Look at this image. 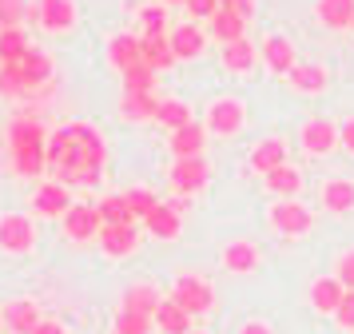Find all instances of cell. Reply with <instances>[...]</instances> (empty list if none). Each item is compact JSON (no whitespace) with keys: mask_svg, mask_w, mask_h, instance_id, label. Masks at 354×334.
I'll return each mask as SVG.
<instances>
[{"mask_svg":"<svg viewBox=\"0 0 354 334\" xmlns=\"http://www.w3.org/2000/svg\"><path fill=\"white\" fill-rule=\"evenodd\" d=\"M140 24L147 28V36H163V32H167V12H163V4H147L144 12H140Z\"/></svg>","mask_w":354,"mask_h":334,"instance_id":"b9f144b4","label":"cell"},{"mask_svg":"<svg viewBox=\"0 0 354 334\" xmlns=\"http://www.w3.org/2000/svg\"><path fill=\"white\" fill-rule=\"evenodd\" d=\"M223 267L231 275H251L259 267V251L255 243H247V239H235V243H227L223 247Z\"/></svg>","mask_w":354,"mask_h":334,"instance_id":"ffe728a7","label":"cell"},{"mask_svg":"<svg viewBox=\"0 0 354 334\" xmlns=\"http://www.w3.org/2000/svg\"><path fill=\"white\" fill-rule=\"evenodd\" d=\"M124 199H128V207H131V215H136V219H147V215L160 207V199H156L147 187H128V191H124Z\"/></svg>","mask_w":354,"mask_h":334,"instance_id":"f35d334b","label":"cell"},{"mask_svg":"<svg viewBox=\"0 0 354 334\" xmlns=\"http://www.w3.org/2000/svg\"><path fill=\"white\" fill-rule=\"evenodd\" d=\"M192 334H207V331H192Z\"/></svg>","mask_w":354,"mask_h":334,"instance_id":"db71d44e","label":"cell"},{"mask_svg":"<svg viewBox=\"0 0 354 334\" xmlns=\"http://www.w3.org/2000/svg\"><path fill=\"white\" fill-rule=\"evenodd\" d=\"M171 52H176V60H195L199 52H203V44H207V36H203V28H195V20H187V24H179V28H171Z\"/></svg>","mask_w":354,"mask_h":334,"instance_id":"2e32d148","label":"cell"},{"mask_svg":"<svg viewBox=\"0 0 354 334\" xmlns=\"http://www.w3.org/2000/svg\"><path fill=\"white\" fill-rule=\"evenodd\" d=\"M36 20L48 32H68L76 24V4L72 0H40L36 4Z\"/></svg>","mask_w":354,"mask_h":334,"instance_id":"30bf717a","label":"cell"},{"mask_svg":"<svg viewBox=\"0 0 354 334\" xmlns=\"http://www.w3.org/2000/svg\"><path fill=\"white\" fill-rule=\"evenodd\" d=\"M36 334H68V331L60 326V322H56V318H44V322L36 326Z\"/></svg>","mask_w":354,"mask_h":334,"instance_id":"c3c4849f","label":"cell"},{"mask_svg":"<svg viewBox=\"0 0 354 334\" xmlns=\"http://www.w3.org/2000/svg\"><path fill=\"white\" fill-rule=\"evenodd\" d=\"M167 207H171V211H179V215H183V211H187V195H176V199H171V203H167Z\"/></svg>","mask_w":354,"mask_h":334,"instance_id":"f907efd6","label":"cell"},{"mask_svg":"<svg viewBox=\"0 0 354 334\" xmlns=\"http://www.w3.org/2000/svg\"><path fill=\"white\" fill-rule=\"evenodd\" d=\"M319 20L326 28H351L354 20V0H319Z\"/></svg>","mask_w":354,"mask_h":334,"instance_id":"4dcf8cb0","label":"cell"},{"mask_svg":"<svg viewBox=\"0 0 354 334\" xmlns=\"http://www.w3.org/2000/svg\"><path fill=\"white\" fill-rule=\"evenodd\" d=\"M299 140H303V147L310 156H326L338 143V127L330 120H310V124H303V136Z\"/></svg>","mask_w":354,"mask_h":334,"instance_id":"e0dca14e","label":"cell"},{"mask_svg":"<svg viewBox=\"0 0 354 334\" xmlns=\"http://www.w3.org/2000/svg\"><path fill=\"white\" fill-rule=\"evenodd\" d=\"M259 56H263V64L271 68L274 76H287L290 68H295V44H290L287 36H267Z\"/></svg>","mask_w":354,"mask_h":334,"instance_id":"5bb4252c","label":"cell"},{"mask_svg":"<svg viewBox=\"0 0 354 334\" xmlns=\"http://www.w3.org/2000/svg\"><path fill=\"white\" fill-rule=\"evenodd\" d=\"M68 207H72V199H68V187L64 183H40L32 195V211L36 215H48V219H64L68 215Z\"/></svg>","mask_w":354,"mask_h":334,"instance_id":"ba28073f","label":"cell"},{"mask_svg":"<svg viewBox=\"0 0 354 334\" xmlns=\"http://www.w3.org/2000/svg\"><path fill=\"white\" fill-rule=\"evenodd\" d=\"M96 211H100V219H104V227H131L136 223V215H131V207L124 195H104L96 203Z\"/></svg>","mask_w":354,"mask_h":334,"instance_id":"f1b7e54d","label":"cell"},{"mask_svg":"<svg viewBox=\"0 0 354 334\" xmlns=\"http://www.w3.org/2000/svg\"><path fill=\"white\" fill-rule=\"evenodd\" d=\"M163 4H187V0H163Z\"/></svg>","mask_w":354,"mask_h":334,"instance_id":"816d5d0a","label":"cell"},{"mask_svg":"<svg viewBox=\"0 0 354 334\" xmlns=\"http://www.w3.org/2000/svg\"><path fill=\"white\" fill-rule=\"evenodd\" d=\"M144 227H147L156 239H179V231H183V215H179V211H171L167 203H160V207H156V211L144 219Z\"/></svg>","mask_w":354,"mask_h":334,"instance_id":"484cf974","label":"cell"},{"mask_svg":"<svg viewBox=\"0 0 354 334\" xmlns=\"http://www.w3.org/2000/svg\"><path fill=\"white\" fill-rule=\"evenodd\" d=\"M156 326H160L163 334H192V315H187L176 299H163L160 310H156Z\"/></svg>","mask_w":354,"mask_h":334,"instance_id":"d4e9b609","label":"cell"},{"mask_svg":"<svg viewBox=\"0 0 354 334\" xmlns=\"http://www.w3.org/2000/svg\"><path fill=\"white\" fill-rule=\"evenodd\" d=\"M156 108H160V100L151 92H124L120 95V115L131 120V124H140V120H156Z\"/></svg>","mask_w":354,"mask_h":334,"instance_id":"7402d4cb","label":"cell"},{"mask_svg":"<svg viewBox=\"0 0 354 334\" xmlns=\"http://www.w3.org/2000/svg\"><path fill=\"white\" fill-rule=\"evenodd\" d=\"M223 68L227 72H247V68H255V44L243 36V40H235V44L223 48Z\"/></svg>","mask_w":354,"mask_h":334,"instance_id":"e575fe53","label":"cell"},{"mask_svg":"<svg viewBox=\"0 0 354 334\" xmlns=\"http://www.w3.org/2000/svg\"><path fill=\"white\" fill-rule=\"evenodd\" d=\"M17 68H20V76H24L28 88H40V84L52 80V60H48V52H40V48H28Z\"/></svg>","mask_w":354,"mask_h":334,"instance_id":"603a6c76","label":"cell"},{"mask_svg":"<svg viewBox=\"0 0 354 334\" xmlns=\"http://www.w3.org/2000/svg\"><path fill=\"white\" fill-rule=\"evenodd\" d=\"M239 334H274V331L267 326V322H243Z\"/></svg>","mask_w":354,"mask_h":334,"instance_id":"681fc988","label":"cell"},{"mask_svg":"<svg viewBox=\"0 0 354 334\" xmlns=\"http://www.w3.org/2000/svg\"><path fill=\"white\" fill-rule=\"evenodd\" d=\"M24 88H28V84H24L17 64H0V95H20Z\"/></svg>","mask_w":354,"mask_h":334,"instance_id":"60d3db41","label":"cell"},{"mask_svg":"<svg viewBox=\"0 0 354 334\" xmlns=\"http://www.w3.org/2000/svg\"><path fill=\"white\" fill-rule=\"evenodd\" d=\"M271 227L283 231V235H306V231L315 227V215H310L303 203H295V199H279V203L271 207Z\"/></svg>","mask_w":354,"mask_h":334,"instance_id":"8992f818","label":"cell"},{"mask_svg":"<svg viewBox=\"0 0 354 334\" xmlns=\"http://www.w3.org/2000/svg\"><path fill=\"white\" fill-rule=\"evenodd\" d=\"M335 279H338L342 286H346V290H354V251H346L342 259H338V267H335Z\"/></svg>","mask_w":354,"mask_h":334,"instance_id":"ee69618b","label":"cell"},{"mask_svg":"<svg viewBox=\"0 0 354 334\" xmlns=\"http://www.w3.org/2000/svg\"><path fill=\"white\" fill-rule=\"evenodd\" d=\"M335 322L342 331H354V290L342 295V302H338V310H335Z\"/></svg>","mask_w":354,"mask_h":334,"instance_id":"7bdbcfd3","label":"cell"},{"mask_svg":"<svg viewBox=\"0 0 354 334\" xmlns=\"http://www.w3.org/2000/svg\"><path fill=\"white\" fill-rule=\"evenodd\" d=\"M211 179V167L203 156H187V159H176L171 163V187L179 195H195V191H203Z\"/></svg>","mask_w":354,"mask_h":334,"instance_id":"277c9868","label":"cell"},{"mask_svg":"<svg viewBox=\"0 0 354 334\" xmlns=\"http://www.w3.org/2000/svg\"><path fill=\"white\" fill-rule=\"evenodd\" d=\"M100 231H104V219H100L96 207L88 203H72L64 215V235L72 239V243H88V239H100Z\"/></svg>","mask_w":354,"mask_h":334,"instance_id":"5b68a950","label":"cell"},{"mask_svg":"<svg viewBox=\"0 0 354 334\" xmlns=\"http://www.w3.org/2000/svg\"><path fill=\"white\" fill-rule=\"evenodd\" d=\"M156 124H163L167 131H179V127L192 124V108H187L183 100H160V108H156Z\"/></svg>","mask_w":354,"mask_h":334,"instance_id":"836d02e7","label":"cell"},{"mask_svg":"<svg viewBox=\"0 0 354 334\" xmlns=\"http://www.w3.org/2000/svg\"><path fill=\"white\" fill-rule=\"evenodd\" d=\"M187 12H192V20H211L219 12V0H187Z\"/></svg>","mask_w":354,"mask_h":334,"instance_id":"f6af8a7d","label":"cell"},{"mask_svg":"<svg viewBox=\"0 0 354 334\" xmlns=\"http://www.w3.org/2000/svg\"><path fill=\"white\" fill-rule=\"evenodd\" d=\"M12 171L17 175H36L48 171V143H28V147H12Z\"/></svg>","mask_w":354,"mask_h":334,"instance_id":"7c38bea8","label":"cell"},{"mask_svg":"<svg viewBox=\"0 0 354 334\" xmlns=\"http://www.w3.org/2000/svg\"><path fill=\"white\" fill-rule=\"evenodd\" d=\"M28 32L24 28H4L0 32V64H20L28 52Z\"/></svg>","mask_w":354,"mask_h":334,"instance_id":"d6a6232c","label":"cell"},{"mask_svg":"<svg viewBox=\"0 0 354 334\" xmlns=\"http://www.w3.org/2000/svg\"><path fill=\"white\" fill-rule=\"evenodd\" d=\"M287 76L299 92H322L326 88V68L322 64H295Z\"/></svg>","mask_w":354,"mask_h":334,"instance_id":"1f68e13d","label":"cell"},{"mask_svg":"<svg viewBox=\"0 0 354 334\" xmlns=\"http://www.w3.org/2000/svg\"><path fill=\"white\" fill-rule=\"evenodd\" d=\"M322 207H326L330 215H346V211H354V183L351 179H330V183L322 187Z\"/></svg>","mask_w":354,"mask_h":334,"instance_id":"4316f807","label":"cell"},{"mask_svg":"<svg viewBox=\"0 0 354 334\" xmlns=\"http://www.w3.org/2000/svg\"><path fill=\"white\" fill-rule=\"evenodd\" d=\"M156 318L136 315V310H115V331L112 334H151Z\"/></svg>","mask_w":354,"mask_h":334,"instance_id":"74e56055","label":"cell"},{"mask_svg":"<svg viewBox=\"0 0 354 334\" xmlns=\"http://www.w3.org/2000/svg\"><path fill=\"white\" fill-rule=\"evenodd\" d=\"M32 243H36V227L32 219H24V215H0V251H8V254H24V251H32Z\"/></svg>","mask_w":354,"mask_h":334,"instance_id":"3957f363","label":"cell"},{"mask_svg":"<svg viewBox=\"0 0 354 334\" xmlns=\"http://www.w3.org/2000/svg\"><path fill=\"white\" fill-rule=\"evenodd\" d=\"M140 44H144V64H151L156 72H163V68H171L176 64V52H171V40L167 36H140Z\"/></svg>","mask_w":354,"mask_h":334,"instance_id":"f546056e","label":"cell"},{"mask_svg":"<svg viewBox=\"0 0 354 334\" xmlns=\"http://www.w3.org/2000/svg\"><path fill=\"white\" fill-rule=\"evenodd\" d=\"M100 247H104L108 259H124V254H131L136 247H140V231H136V223H131V227H104V231H100Z\"/></svg>","mask_w":354,"mask_h":334,"instance_id":"4fadbf2b","label":"cell"},{"mask_svg":"<svg viewBox=\"0 0 354 334\" xmlns=\"http://www.w3.org/2000/svg\"><path fill=\"white\" fill-rule=\"evenodd\" d=\"M219 8H231V12H239L243 20H251V16H255V0H219Z\"/></svg>","mask_w":354,"mask_h":334,"instance_id":"bcb514c9","label":"cell"},{"mask_svg":"<svg viewBox=\"0 0 354 334\" xmlns=\"http://www.w3.org/2000/svg\"><path fill=\"white\" fill-rule=\"evenodd\" d=\"M160 290L151 283H136L124 290V299H120V310H136V315H147V318H156V310H160Z\"/></svg>","mask_w":354,"mask_h":334,"instance_id":"ac0fdd59","label":"cell"},{"mask_svg":"<svg viewBox=\"0 0 354 334\" xmlns=\"http://www.w3.org/2000/svg\"><path fill=\"white\" fill-rule=\"evenodd\" d=\"M283 163H287V143H283V140H263V143H255V151H251V171L271 175L274 167H283Z\"/></svg>","mask_w":354,"mask_h":334,"instance_id":"44dd1931","label":"cell"},{"mask_svg":"<svg viewBox=\"0 0 354 334\" xmlns=\"http://www.w3.org/2000/svg\"><path fill=\"white\" fill-rule=\"evenodd\" d=\"M171 299L195 318V315H207L211 306H215V290H211V283H203L199 275H179L176 286H171Z\"/></svg>","mask_w":354,"mask_h":334,"instance_id":"7a4b0ae2","label":"cell"},{"mask_svg":"<svg viewBox=\"0 0 354 334\" xmlns=\"http://www.w3.org/2000/svg\"><path fill=\"white\" fill-rule=\"evenodd\" d=\"M338 143H342V147L354 156V120H346V124L338 127Z\"/></svg>","mask_w":354,"mask_h":334,"instance_id":"7dc6e473","label":"cell"},{"mask_svg":"<svg viewBox=\"0 0 354 334\" xmlns=\"http://www.w3.org/2000/svg\"><path fill=\"white\" fill-rule=\"evenodd\" d=\"M8 143L12 147H28V143H48L44 140V124H36V120H12L8 124Z\"/></svg>","mask_w":354,"mask_h":334,"instance_id":"d590c367","label":"cell"},{"mask_svg":"<svg viewBox=\"0 0 354 334\" xmlns=\"http://www.w3.org/2000/svg\"><path fill=\"white\" fill-rule=\"evenodd\" d=\"M203 143H207V124H187L179 127V131H171V151H176V159H187V156H203Z\"/></svg>","mask_w":354,"mask_h":334,"instance_id":"d6986e66","label":"cell"},{"mask_svg":"<svg viewBox=\"0 0 354 334\" xmlns=\"http://www.w3.org/2000/svg\"><path fill=\"white\" fill-rule=\"evenodd\" d=\"M104 136L88 124H64L48 136V171L64 187H100L104 179Z\"/></svg>","mask_w":354,"mask_h":334,"instance_id":"6da1fadb","label":"cell"},{"mask_svg":"<svg viewBox=\"0 0 354 334\" xmlns=\"http://www.w3.org/2000/svg\"><path fill=\"white\" fill-rule=\"evenodd\" d=\"M342 295H346V286L338 283L335 275H322V279L310 283V306H315L319 315H335L338 302H342Z\"/></svg>","mask_w":354,"mask_h":334,"instance_id":"9a60e30c","label":"cell"},{"mask_svg":"<svg viewBox=\"0 0 354 334\" xmlns=\"http://www.w3.org/2000/svg\"><path fill=\"white\" fill-rule=\"evenodd\" d=\"M124 92H156V68L151 64H136L124 72Z\"/></svg>","mask_w":354,"mask_h":334,"instance_id":"8d00e7d4","label":"cell"},{"mask_svg":"<svg viewBox=\"0 0 354 334\" xmlns=\"http://www.w3.org/2000/svg\"><path fill=\"white\" fill-rule=\"evenodd\" d=\"M207 127L215 136H235L243 127V104L239 100H215L207 111Z\"/></svg>","mask_w":354,"mask_h":334,"instance_id":"9c48e42d","label":"cell"},{"mask_svg":"<svg viewBox=\"0 0 354 334\" xmlns=\"http://www.w3.org/2000/svg\"><path fill=\"white\" fill-rule=\"evenodd\" d=\"M108 60H112V68L124 76L128 68H136V64L144 60V44H140V36H112L108 40Z\"/></svg>","mask_w":354,"mask_h":334,"instance_id":"8fae6325","label":"cell"},{"mask_svg":"<svg viewBox=\"0 0 354 334\" xmlns=\"http://www.w3.org/2000/svg\"><path fill=\"white\" fill-rule=\"evenodd\" d=\"M0 315H4V331H12V334H36V326L44 322V318H40V306H36L32 299L4 302Z\"/></svg>","mask_w":354,"mask_h":334,"instance_id":"52a82bcc","label":"cell"},{"mask_svg":"<svg viewBox=\"0 0 354 334\" xmlns=\"http://www.w3.org/2000/svg\"><path fill=\"white\" fill-rule=\"evenodd\" d=\"M0 331H4V315H0Z\"/></svg>","mask_w":354,"mask_h":334,"instance_id":"f5cc1de1","label":"cell"},{"mask_svg":"<svg viewBox=\"0 0 354 334\" xmlns=\"http://www.w3.org/2000/svg\"><path fill=\"white\" fill-rule=\"evenodd\" d=\"M24 20H28L24 0H0V32H4V28H20Z\"/></svg>","mask_w":354,"mask_h":334,"instance_id":"ab89813d","label":"cell"},{"mask_svg":"<svg viewBox=\"0 0 354 334\" xmlns=\"http://www.w3.org/2000/svg\"><path fill=\"white\" fill-rule=\"evenodd\" d=\"M351 28H354V20H351Z\"/></svg>","mask_w":354,"mask_h":334,"instance_id":"11a10c76","label":"cell"},{"mask_svg":"<svg viewBox=\"0 0 354 334\" xmlns=\"http://www.w3.org/2000/svg\"><path fill=\"white\" fill-rule=\"evenodd\" d=\"M207 24H211V36H215L223 48L235 44V40H243V28H247V20H243L239 12H231V8H219Z\"/></svg>","mask_w":354,"mask_h":334,"instance_id":"cb8c5ba5","label":"cell"},{"mask_svg":"<svg viewBox=\"0 0 354 334\" xmlns=\"http://www.w3.org/2000/svg\"><path fill=\"white\" fill-rule=\"evenodd\" d=\"M267 179V191H274L279 199H295L299 191H303V175L295 171L290 163H283V167H274L271 175H263Z\"/></svg>","mask_w":354,"mask_h":334,"instance_id":"83f0119b","label":"cell"}]
</instances>
